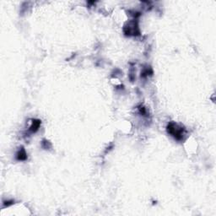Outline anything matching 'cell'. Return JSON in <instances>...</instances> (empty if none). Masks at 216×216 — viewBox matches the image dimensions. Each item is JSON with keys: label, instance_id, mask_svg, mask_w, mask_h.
<instances>
[{"label": "cell", "instance_id": "1", "mask_svg": "<svg viewBox=\"0 0 216 216\" xmlns=\"http://www.w3.org/2000/svg\"><path fill=\"white\" fill-rule=\"evenodd\" d=\"M167 132L171 136H173L176 140H182L185 135V130L182 127L176 122H170L167 125Z\"/></svg>", "mask_w": 216, "mask_h": 216}, {"label": "cell", "instance_id": "2", "mask_svg": "<svg viewBox=\"0 0 216 216\" xmlns=\"http://www.w3.org/2000/svg\"><path fill=\"white\" fill-rule=\"evenodd\" d=\"M40 125H41V122H40V121L33 120L32 123H31V126L30 127V129H29V130H30L31 133H35V132H36V131L39 129Z\"/></svg>", "mask_w": 216, "mask_h": 216}, {"label": "cell", "instance_id": "3", "mask_svg": "<svg viewBox=\"0 0 216 216\" xmlns=\"http://www.w3.org/2000/svg\"><path fill=\"white\" fill-rule=\"evenodd\" d=\"M16 158L19 161H24L27 158V154L24 149H21L20 150H19V152L16 155Z\"/></svg>", "mask_w": 216, "mask_h": 216}]
</instances>
